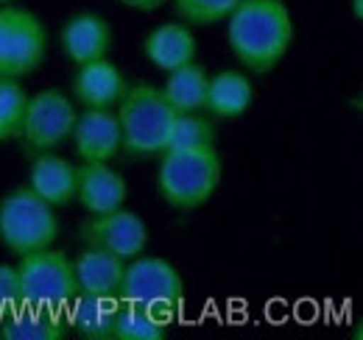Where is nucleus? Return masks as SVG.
<instances>
[{
    "mask_svg": "<svg viewBox=\"0 0 363 340\" xmlns=\"http://www.w3.org/2000/svg\"><path fill=\"white\" fill-rule=\"evenodd\" d=\"M227 20L229 47L252 73H269L291 47L294 23L282 0H240Z\"/></svg>",
    "mask_w": 363,
    "mask_h": 340,
    "instance_id": "obj_1",
    "label": "nucleus"
},
{
    "mask_svg": "<svg viewBox=\"0 0 363 340\" xmlns=\"http://www.w3.org/2000/svg\"><path fill=\"white\" fill-rule=\"evenodd\" d=\"M115 106L123 134V148L132 157H157L165 151V140L177 112L165 101L162 89L140 81L126 86Z\"/></svg>",
    "mask_w": 363,
    "mask_h": 340,
    "instance_id": "obj_2",
    "label": "nucleus"
},
{
    "mask_svg": "<svg viewBox=\"0 0 363 340\" xmlns=\"http://www.w3.org/2000/svg\"><path fill=\"white\" fill-rule=\"evenodd\" d=\"M218 181H221V157L216 145L162 151L157 187L171 207L179 210L201 207L204 201H210Z\"/></svg>",
    "mask_w": 363,
    "mask_h": 340,
    "instance_id": "obj_3",
    "label": "nucleus"
},
{
    "mask_svg": "<svg viewBox=\"0 0 363 340\" xmlns=\"http://www.w3.org/2000/svg\"><path fill=\"white\" fill-rule=\"evenodd\" d=\"M59 234V220L53 207L43 201L31 187L11 190L0 198V240L17 256L40 249H50Z\"/></svg>",
    "mask_w": 363,
    "mask_h": 340,
    "instance_id": "obj_4",
    "label": "nucleus"
},
{
    "mask_svg": "<svg viewBox=\"0 0 363 340\" xmlns=\"http://www.w3.org/2000/svg\"><path fill=\"white\" fill-rule=\"evenodd\" d=\"M17 276L23 288V304L31 307L65 310L79 293L73 259H67L62 251L40 249L26 254L17 265Z\"/></svg>",
    "mask_w": 363,
    "mask_h": 340,
    "instance_id": "obj_5",
    "label": "nucleus"
},
{
    "mask_svg": "<svg viewBox=\"0 0 363 340\" xmlns=\"http://www.w3.org/2000/svg\"><path fill=\"white\" fill-rule=\"evenodd\" d=\"M118 298L143 304L171 321V315L179 310L182 298H184V282H182L179 271L168 259L137 254L135 262L123 268Z\"/></svg>",
    "mask_w": 363,
    "mask_h": 340,
    "instance_id": "obj_6",
    "label": "nucleus"
},
{
    "mask_svg": "<svg viewBox=\"0 0 363 340\" xmlns=\"http://www.w3.org/2000/svg\"><path fill=\"white\" fill-rule=\"evenodd\" d=\"M48 50V37L37 14L28 8H0V76L20 79L34 73Z\"/></svg>",
    "mask_w": 363,
    "mask_h": 340,
    "instance_id": "obj_7",
    "label": "nucleus"
},
{
    "mask_svg": "<svg viewBox=\"0 0 363 340\" xmlns=\"http://www.w3.org/2000/svg\"><path fill=\"white\" fill-rule=\"evenodd\" d=\"M76 123V106L56 89H43L26 103L20 140L28 154H43L59 148Z\"/></svg>",
    "mask_w": 363,
    "mask_h": 340,
    "instance_id": "obj_8",
    "label": "nucleus"
},
{
    "mask_svg": "<svg viewBox=\"0 0 363 340\" xmlns=\"http://www.w3.org/2000/svg\"><path fill=\"white\" fill-rule=\"evenodd\" d=\"M82 240L92 249H104L121 259H135L148 246V226L135 212L123 207L106 215H92L79 229Z\"/></svg>",
    "mask_w": 363,
    "mask_h": 340,
    "instance_id": "obj_9",
    "label": "nucleus"
},
{
    "mask_svg": "<svg viewBox=\"0 0 363 340\" xmlns=\"http://www.w3.org/2000/svg\"><path fill=\"white\" fill-rule=\"evenodd\" d=\"M76 154L84 162H109L123 148V134L112 109H84L73 123Z\"/></svg>",
    "mask_w": 363,
    "mask_h": 340,
    "instance_id": "obj_10",
    "label": "nucleus"
},
{
    "mask_svg": "<svg viewBox=\"0 0 363 340\" xmlns=\"http://www.w3.org/2000/svg\"><path fill=\"white\" fill-rule=\"evenodd\" d=\"M129 187L121 173L106 168V162H87L76 170V198L90 215L115 212L126 204Z\"/></svg>",
    "mask_w": 363,
    "mask_h": 340,
    "instance_id": "obj_11",
    "label": "nucleus"
},
{
    "mask_svg": "<svg viewBox=\"0 0 363 340\" xmlns=\"http://www.w3.org/2000/svg\"><path fill=\"white\" fill-rule=\"evenodd\" d=\"M123 89L126 79L112 62H106V56L79 64V73L73 76V95L87 109H112Z\"/></svg>",
    "mask_w": 363,
    "mask_h": 340,
    "instance_id": "obj_12",
    "label": "nucleus"
},
{
    "mask_svg": "<svg viewBox=\"0 0 363 340\" xmlns=\"http://www.w3.org/2000/svg\"><path fill=\"white\" fill-rule=\"evenodd\" d=\"M67 335L65 310H48L20 304L17 310L0 318V338L3 340H62Z\"/></svg>",
    "mask_w": 363,
    "mask_h": 340,
    "instance_id": "obj_13",
    "label": "nucleus"
},
{
    "mask_svg": "<svg viewBox=\"0 0 363 340\" xmlns=\"http://www.w3.org/2000/svg\"><path fill=\"white\" fill-rule=\"evenodd\" d=\"M62 50L70 62L84 64L92 59H104L112 47V31L98 14H76L65 23L59 34Z\"/></svg>",
    "mask_w": 363,
    "mask_h": 340,
    "instance_id": "obj_14",
    "label": "nucleus"
},
{
    "mask_svg": "<svg viewBox=\"0 0 363 340\" xmlns=\"http://www.w3.org/2000/svg\"><path fill=\"white\" fill-rule=\"evenodd\" d=\"M121 298L118 296H92V293H76L73 301L65 307L67 329L87 340L112 338L115 315H118Z\"/></svg>",
    "mask_w": 363,
    "mask_h": 340,
    "instance_id": "obj_15",
    "label": "nucleus"
},
{
    "mask_svg": "<svg viewBox=\"0 0 363 340\" xmlns=\"http://www.w3.org/2000/svg\"><path fill=\"white\" fill-rule=\"evenodd\" d=\"M76 165H70L65 157H56L43 151L28 170V187L48 201L50 207H65L76 198Z\"/></svg>",
    "mask_w": 363,
    "mask_h": 340,
    "instance_id": "obj_16",
    "label": "nucleus"
},
{
    "mask_svg": "<svg viewBox=\"0 0 363 340\" xmlns=\"http://www.w3.org/2000/svg\"><path fill=\"white\" fill-rule=\"evenodd\" d=\"M126 259L109 254L104 249H87L73 259L79 293H92V296H118L121 279H123Z\"/></svg>",
    "mask_w": 363,
    "mask_h": 340,
    "instance_id": "obj_17",
    "label": "nucleus"
},
{
    "mask_svg": "<svg viewBox=\"0 0 363 340\" xmlns=\"http://www.w3.org/2000/svg\"><path fill=\"white\" fill-rule=\"evenodd\" d=\"M143 47H145L148 62L157 64L165 73H171V70H177V67L196 59L193 31L187 26H177V23H168V26H160L157 31H151Z\"/></svg>",
    "mask_w": 363,
    "mask_h": 340,
    "instance_id": "obj_18",
    "label": "nucleus"
},
{
    "mask_svg": "<svg viewBox=\"0 0 363 340\" xmlns=\"http://www.w3.org/2000/svg\"><path fill=\"white\" fill-rule=\"evenodd\" d=\"M207 84H210L207 70L201 64H196V62H187V64H182V67L168 73L162 95L174 106L177 115L179 112H199L207 103Z\"/></svg>",
    "mask_w": 363,
    "mask_h": 340,
    "instance_id": "obj_19",
    "label": "nucleus"
},
{
    "mask_svg": "<svg viewBox=\"0 0 363 340\" xmlns=\"http://www.w3.org/2000/svg\"><path fill=\"white\" fill-rule=\"evenodd\" d=\"M255 89L252 81L235 70H224L207 84V103L204 109L216 112L218 118H238L252 106Z\"/></svg>",
    "mask_w": 363,
    "mask_h": 340,
    "instance_id": "obj_20",
    "label": "nucleus"
},
{
    "mask_svg": "<svg viewBox=\"0 0 363 340\" xmlns=\"http://www.w3.org/2000/svg\"><path fill=\"white\" fill-rule=\"evenodd\" d=\"M168 335V318L135 304V301H121L112 338L115 340H162Z\"/></svg>",
    "mask_w": 363,
    "mask_h": 340,
    "instance_id": "obj_21",
    "label": "nucleus"
},
{
    "mask_svg": "<svg viewBox=\"0 0 363 340\" xmlns=\"http://www.w3.org/2000/svg\"><path fill=\"white\" fill-rule=\"evenodd\" d=\"M216 145V131L210 126V120L199 118L196 112H179L171 123L168 140H165V151H177V148H210Z\"/></svg>",
    "mask_w": 363,
    "mask_h": 340,
    "instance_id": "obj_22",
    "label": "nucleus"
},
{
    "mask_svg": "<svg viewBox=\"0 0 363 340\" xmlns=\"http://www.w3.org/2000/svg\"><path fill=\"white\" fill-rule=\"evenodd\" d=\"M26 103H28V95L17 84V79L0 76V142L20 137Z\"/></svg>",
    "mask_w": 363,
    "mask_h": 340,
    "instance_id": "obj_23",
    "label": "nucleus"
},
{
    "mask_svg": "<svg viewBox=\"0 0 363 340\" xmlns=\"http://www.w3.org/2000/svg\"><path fill=\"white\" fill-rule=\"evenodd\" d=\"M174 3H177V14L184 23L213 26V23L227 20L240 0H174Z\"/></svg>",
    "mask_w": 363,
    "mask_h": 340,
    "instance_id": "obj_24",
    "label": "nucleus"
},
{
    "mask_svg": "<svg viewBox=\"0 0 363 340\" xmlns=\"http://www.w3.org/2000/svg\"><path fill=\"white\" fill-rule=\"evenodd\" d=\"M23 304V288L14 265H0V318Z\"/></svg>",
    "mask_w": 363,
    "mask_h": 340,
    "instance_id": "obj_25",
    "label": "nucleus"
},
{
    "mask_svg": "<svg viewBox=\"0 0 363 340\" xmlns=\"http://www.w3.org/2000/svg\"><path fill=\"white\" fill-rule=\"evenodd\" d=\"M123 6H129V8H137V11H154V8H160L165 0H121Z\"/></svg>",
    "mask_w": 363,
    "mask_h": 340,
    "instance_id": "obj_26",
    "label": "nucleus"
},
{
    "mask_svg": "<svg viewBox=\"0 0 363 340\" xmlns=\"http://www.w3.org/2000/svg\"><path fill=\"white\" fill-rule=\"evenodd\" d=\"M352 17L363 20V0H352Z\"/></svg>",
    "mask_w": 363,
    "mask_h": 340,
    "instance_id": "obj_27",
    "label": "nucleus"
},
{
    "mask_svg": "<svg viewBox=\"0 0 363 340\" xmlns=\"http://www.w3.org/2000/svg\"><path fill=\"white\" fill-rule=\"evenodd\" d=\"M0 3H9V0H0Z\"/></svg>",
    "mask_w": 363,
    "mask_h": 340,
    "instance_id": "obj_28",
    "label": "nucleus"
}]
</instances>
